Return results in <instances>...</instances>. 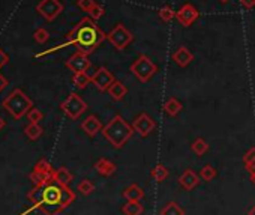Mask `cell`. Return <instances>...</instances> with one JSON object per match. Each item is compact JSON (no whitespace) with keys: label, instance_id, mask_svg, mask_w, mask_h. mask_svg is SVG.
Here are the masks:
<instances>
[{"label":"cell","instance_id":"cell-1","mask_svg":"<svg viewBox=\"0 0 255 215\" xmlns=\"http://www.w3.org/2000/svg\"><path fill=\"white\" fill-rule=\"evenodd\" d=\"M104 40H107V35L101 30V27H98V24H95V21L90 17L83 18L74 29L66 35V41L63 44L54 45L50 50H45L39 54H36V57H44L50 53L59 51L62 48L69 47V45H75L78 48V51L90 54L95 51V48H98L104 43Z\"/></svg>","mask_w":255,"mask_h":215},{"label":"cell","instance_id":"cell-2","mask_svg":"<svg viewBox=\"0 0 255 215\" xmlns=\"http://www.w3.org/2000/svg\"><path fill=\"white\" fill-rule=\"evenodd\" d=\"M75 200V196L68 187H63L60 184H47L42 187V200L39 206L48 214V215H56L60 211H63L66 206H69L72 202Z\"/></svg>","mask_w":255,"mask_h":215},{"label":"cell","instance_id":"cell-3","mask_svg":"<svg viewBox=\"0 0 255 215\" xmlns=\"http://www.w3.org/2000/svg\"><path fill=\"white\" fill-rule=\"evenodd\" d=\"M102 135L110 145L116 149H120L126 145V141L132 137L134 128L129 125L120 115H116L107 125L102 128Z\"/></svg>","mask_w":255,"mask_h":215},{"label":"cell","instance_id":"cell-4","mask_svg":"<svg viewBox=\"0 0 255 215\" xmlns=\"http://www.w3.org/2000/svg\"><path fill=\"white\" fill-rule=\"evenodd\" d=\"M3 109L11 113L14 119H21L24 115L29 113L30 109H33L32 99L21 90V89H14L3 101Z\"/></svg>","mask_w":255,"mask_h":215},{"label":"cell","instance_id":"cell-5","mask_svg":"<svg viewBox=\"0 0 255 215\" xmlns=\"http://www.w3.org/2000/svg\"><path fill=\"white\" fill-rule=\"evenodd\" d=\"M129 69L141 83H147L158 73V66L153 63V60L150 57H147L146 54H140L132 62Z\"/></svg>","mask_w":255,"mask_h":215},{"label":"cell","instance_id":"cell-6","mask_svg":"<svg viewBox=\"0 0 255 215\" xmlns=\"http://www.w3.org/2000/svg\"><path fill=\"white\" fill-rule=\"evenodd\" d=\"M60 109H62V112L68 118L75 121V119H78L87 110V104H86V101L80 95H77V93H69V96L60 104Z\"/></svg>","mask_w":255,"mask_h":215},{"label":"cell","instance_id":"cell-7","mask_svg":"<svg viewBox=\"0 0 255 215\" xmlns=\"http://www.w3.org/2000/svg\"><path fill=\"white\" fill-rule=\"evenodd\" d=\"M107 40L110 41V44L116 50L122 51V50H125L132 43L134 37H132V33L123 24H116L114 29L107 35Z\"/></svg>","mask_w":255,"mask_h":215},{"label":"cell","instance_id":"cell-8","mask_svg":"<svg viewBox=\"0 0 255 215\" xmlns=\"http://www.w3.org/2000/svg\"><path fill=\"white\" fill-rule=\"evenodd\" d=\"M36 12L47 21H53L63 12V5L60 0H41L36 5Z\"/></svg>","mask_w":255,"mask_h":215},{"label":"cell","instance_id":"cell-9","mask_svg":"<svg viewBox=\"0 0 255 215\" xmlns=\"http://www.w3.org/2000/svg\"><path fill=\"white\" fill-rule=\"evenodd\" d=\"M92 66V62L89 60V54L77 51L72 54L68 60H66V68L71 69L72 73H87L89 68Z\"/></svg>","mask_w":255,"mask_h":215},{"label":"cell","instance_id":"cell-10","mask_svg":"<svg viewBox=\"0 0 255 215\" xmlns=\"http://www.w3.org/2000/svg\"><path fill=\"white\" fill-rule=\"evenodd\" d=\"M116 82L114 76L108 71L105 66H101L96 69V73L92 76V83L95 85V87L101 92H105L110 89V86Z\"/></svg>","mask_w":255,"mask_h":215},{"label":"cell","instance_id":"cell-11","mask_svg":"<svg viewBox=\"0 0 255 215\" xmlns=\"http://www.w3.org/2000/svg\"><path fill=\"white\" fill-rule=\"evenodd\" d=\"M132 128H134V131L138 132L141 137H147V135L156 128V124H155L153 118L149 116L147 113H140V115L134 119Z\"/></svg>","mask_w":255,"mask_h":215},{"label":"cell","instance_id":"cell-12","mask_svg":"<svg viewBox=\"0 0 255 215\" xmlns=\"http://www.w3.org/2000/svg\"><path fill=\"white\" fill-rule=\"evenodd\" d=\"M198 17H200L198 9H197L194 5H191V3H185L183 6H182V8L176 12L177 21H179L182 26H183V27L192 26V24L198 20Z\"/></svg>","mask_w":255,"mask_h":215},{"label":"cell","instance_id":"cell-13","mask_svg":"<svg viewBox=\"0 0 255 215\" xmlns=\"http://www.w3.org/2000/svg\"><path fill=\"white\" fill-rule=\"evenodd\" d=\"M200 181H201L200 174L195 173V172L191 170V169L185 170L183 173H182V174L179 176V185H180L182 188H183V190H186V191H192L195 187H198Z\"/></svg>","mask_w":255,"mask_h":215},{"label":"cell","instance_id":"cell-14","mask_svg":"<svg viewBox=\"0 0 255 215\" xmlns=\"http://www.w3.org/2000/svg\"><path fill=\"white\" fill-rule=\"evenodd\" d=\"M102 124H101V121L96 118V116H93V115H90L89 118H86L83 122H81V129L89 135V137H95L98 132H101L102 131Z\"/></svg>","mask_w":255,"mask_h":215},{"label":"cell","instance_id":"cell-15","mask_svg":"<svg viewBox=\"0 0 255 215\" xmlns=\"http://www.w3.org/2000/svg\"><path fill=\"white\" fill-rule=\"evenodd\" d=\"M95 170H96L101 176L108 177V176H113V174L116 173L117 166H116L113 161L108 160V158H99V160L95 163Z\"/></svg>","mask_w":255,"mask_h":215},{"label":"cell","instance_id":"cell-16","mask_svg":"<svg viewBox=\"0 0 255 215\" xmlns=\"http://www.w3.org/2000/svg\"><path fill=\"white\" fill-rule=\"evenodd\" d=\"M173 60H174L179 66L185 68V66H188V65L194 60V54H192L186 47L182 45L180 48H177V50L173 53Z\"/></svg>","mask_w":255,"mask_h":215},{"label":"cell","instance_id":"cell-17","mask_svg":"<svg viewBox=\"0 0 255 215\" xmlns=\"http://www.w3.org/2000/svg\"><path fill=\"white\" fill-rule=\"evenodd\" d=\"M123 197L129 202H140L144 197V191L138 184H131L123 190Z\"/></svg>","mask_w":255,"mask_h":215},{"label":"cell","instance_id":"cell-18","mask_svg":"<svg viewBox=\"0 0 255 215\" xmlns=\"http://www.w3.org/2000/svg\"><path fill=\"white\" fill-rule=\"evenodd\" d=\"M182 109H183V105L180 104V101H179L177 98H170V99H167L165 104H164V112H165V115L170 116V118L177 116V115L182 112Z\"/></svg>","mask_w":255,"mask_h":215},{"label":"cell","instance_id":"cell-19","mask_svg":"<svg viewBox=\"0 0 255 215\" xmlns=\"http://www.w3.org/2000/svg\"><path fill=\"white\" fill-rule=\"evenodd\" d=\"M108 93H110V96H111L114 101H122V99L126 96V93H128V87H126L122 82L116 80V82L110 86V89H108Z\"/></svg>","mask_w":255,"mask_h":215},{"label":"cell","instance_id":"cell-20","mask_svg":"<svg viewBox=\"0 0 255 215\" xmlns=\"http://www.w3.org/2000/svg\"><path fill=\"white\" fill-rule=\"evenodd\" d=\"M54 181H56L57 184L63 185V187H68L69 182L72 181V174L69 173L68 169L60 167V169H57V170L54 172Z\"/></svg>","mask_w":255,"mask_h":215},{"label":"cell","instance_id":"cell-21","mask_svg":"<svg viewBox=\"0 0 255 215\" xmlns=\"http://www.w3.org/2000/svg\"><path fill=\"white\" fill-rule=\"evenodd\" d=\"M168 174H170V172H168V169H167L164 164H156V166L150 170V177L153 179V181H156V182L165 181V179L168 177Z\"/></svg>","mask_w":255,"mask_h":215},{"label":"cell","instance_id":"cell-22","mask_svg":"<svg viewBox=\"0 0 255 215\" xmlns=\"http://www.w3.org/2000/svg\"><path fill=\"white\" fill-rule=\"evenodd\" d=\"M144 211L143 205L140 202H126L123 206H122V212L125 215H141Z\"/></svg>","mask_w":255,"mask_h":215},{"label":"cell","instance_id":"cell-23","mask_svg":"<svg viewBox=\"0 0 255 215\" xmlns=\"http://www.w3.org/2000/svg\"><path fill=\"white\" fill-rule=\"evenodd\" d=\"M191 149H192V152H194L195 155L203 157V155H206V152L209 151V143H207L204 138L198 137V138H195V140L192 141Z\"/></svg>","mask_w":255,"mask_h":215},{"label":"cell","instance_id":"cell-24","mask_svg":"<svg viewBox=\"0 0 255 215\" xmlns=\"http://www.w3.org/2000/svg\"><path fill=\"white\" fill-rule=\"evenodd\" d=\"M161 215H185V209L176 202H168L161 209Z\"/></svg>","mask_w":255,"mask_h":215},{"label":"cell","instance_id":"cell-25","mask_svg":"<svg viewBox=\"0 0 255 215\" xmlns=\"http://www.w3.org/2000/svg\"><path fill=\"white\" fill-rule=\"evenodd\" d=\"M72 83L77 89H86L89 83H92V77H89L87 73H77L72 77Z\"/></svg>","mask_w":255,"mask_h":215},{"label":"cell","instance_id":"cell-26","mask_svg":"<svg viewBox=\"0 0 255 215\" xmlns=\"http://www.w3.org/2000/svg\"><path fill=\"white\" fill-rule=\"evenodd\" d=\"M200 177H201V181H206V182H210V181H213V179L216 177V169L213 167V166H210V164H206V166H203L201 167V170H200Z\"/></svg>","mask_w":255,"mask_h":215},{"label":"cell","instance_id":"cell-27","mask_svg":"<svg viewBox=\"0 0 255 215\" xmlns=\"http://www.w3.org/2000/svg\"><path fill=\"white\" fill-rule=\"evenodd\" d=\"M24 134H26L30 140H36V138L41 137L42 128L39 127V124H29V125L24 128Z\"/></svg>","mask_w":255,"mask_h":215},{"label":"cell","instance_id":"cell-28","mask_svg":"<svg viewBox=\"0 0 255 215\" xmlns=\"http://www.w3.org/2000/svg\"><path fill=\"white\" fill-rule=\"evenodd\" d=\"M35 172L44 173L47 176H53V179H54V172H53V169H51V166H50V163L47 160H39L38 164L35 166Z\"/></svg>","mask_w":255,"mask_h":215},{"label":"cell","instance_id":"cell-29","mask_svg":"<svg viewBox=\"0 0 255 215\" xmlns=\"http://www.w3.org/2000/svg\"><path fill=\"white\" fill-rule=\"evenodd\" d=\"M33 38H35V41L38 43V44H45V43L50 40V33H48V30H47V29L39 27V29H36V30H35Z\"/></svg>","mask_w":255,"mask_h":215},{"label":"cell","instance_id":"cell-30","mask_svg":"<svg viewBox=\"0 0 255 215\" xmlns=\"http://www.w3.org/2000/svg\"><path fill=\"white\" fill-rule=\"evenodd\" d=\"M77 190H78L83 196H89V194H92V193H93L95 185H93V182H92V181H89V179H83V181L78 184Z\"/></svg>","mask_w":255,"mask_h":215},{"label":"cell","instance_id":"cell-31","mask_svg":"<svg viewBox=\"0 0 255 215\" xmlns=\"http://www.w3.org/2000/svg\"><path fill=\"white\" fill-rule=\"evenodd\" d=\"M158 15H159V18H161L162 21L170 23V21L176 17V12L173 11L171 6H162V8L158 11Z\"/></svg>","mask_w":255,"mask_h":215},{"label":"cell","instance_id":"cell-32","mask_svg":"<svg viewBox=\"0 0 255 215\" xmlns=\"http://www.w3.org/2000/svg\"><path fill=\"white\" fill-rule=\"evenodd\" d=\"M89 17L93 20V21H96V20H99V18H102L104 17V14H105V9H104V6H101L99 3H96L89 12Z\"/></svg>","mask_w":255,"mask_h":215},{"label":"cell","instance_id":"cell-33","mask_svg":"<svg viewBox=\"0 0 255 215\" xmlns=\"http://www.w3.org/2000/svg\"><path fill=\"white\" fill-rule=\"evenodd\" d=\"M27 119L30 121V124H39V121H42V113L38 109H30L27 113Z\"/></svg>","mask_w":255,"mask_h":215},{"label":"cell","instance_id":"cell-34","mask_svg":"<svg viewBox=\"0 0 255 215\" xmlns=\"http://www.w3.org/2000/svg\"><path fill=\"white\" fill-rule=\"evenodd\" d=\"M95 5H96L95 0H77V6L84 12H89Z\"/></svg>","mask_w":255,"mask_h":215},{"label":"cell","instance_id":"cell-35","mask_svg":"<svg viewBox=\"0 0 255 215\" xmlns=\"http://www.w3.org/2000/svg\"><path fill=\"white\" fill-rule=\"evenodd\" d=\"M254 161H255V148H251V149L245 154V157H243V164L248 166V164L254 163Z\"/></svg>","mask_w":255,"mask_h":215},{"label":"cell","instance_id":"cell-36","mask_svg":"<svg viewBox=\"0 0 255 215\" xmlns=\"http://www.w3.org/2000/svg\"><path fill=\"white\" fill-rule=\"evenodd\" d=\"M8 62H9V56L3 50H0V68H3Z\"/></svg>","mask_w":255,"mask_h":215},{"label":"cell","instance_id":"cell-37","mask_svg":"<svg viewBox=\"0 0 255 215\" xmlns=\"http://www.w3.org/2000/svg\"><path fill=\"white\" fill-rule=\"evenodd\" d=\"M240 3L246 9H252L255 6V0H240Z\"/></svg>","mask_w":255,"mask_h":215},{"label":"cell","instance_id":"cell-38","mask_svg":"<svg viewBox=\"0 0 255 215\" xmlns=\"http://www.w3.org/2000/svg\"><path fill=\"white\" fill-rule=\"evenodd\" d=\"M6 86H8V80L2 74H0V92H2Z\"/></svg>","mask_w":255,"mask_h":215},{"label":"cell","instance_id":"cell-39","mask_svg":"<svg viewBox=\"0 0 255 215\" xmlns=\"http://www.w3.org/2000/svg\"><path fill=\"white\" fill-rule=\"evenodd\" d=\"M246 167V170L251 173V174H254L255 173V161L254 163H251V164H248V166H245Z\"/></svg>","mask_w":255,"mask_h":215},{"label":"cell","instance_id":"cell-40","mask_svg":"<svg viewBox=\"0 0 255 215\" xmlns=\"http://www.w3.org/2000/svg\"><path fill=\"white\" fill-rule=\"evenodd\" d=\"M248 215H255V205L249 209V212H248Z\"/></svg>","mask_w":255,"mask_h":215},{"label":"cell","instance_id":"cell-41","mask_svg":"<svg viewBox=\"0 0 255 215\" xmlns=\"http://www.w3.org/2000/svg\"><path fill=\"white\" fill-rule=\"evenodd\" d=\"M3 127H5V121H3L2 118H0V129H2Z\"/></svg>","mask_w":255,"mask_h":215},{"label":"cell","instance_id":"cell-42","mask_svg":"<svg viewBox=\"0 0 255 215\" xmlns=\"http://www.w3.org/2000/svg\"><path fill=\"white\" fill-rule=\"evenodd\" d=\"M251 182L255 185V173H254V174H251Z\"/></svg>","mask_w":255,"mask_h":215},{"label":"cell","instance_id":"cell-43","mask_svg":"<svg viewBox=\"0 0 255 215\" xmlns=\"http://www.w3.org/2000/svg\"><path fill=\"white\" fill-rule=\"evenodd\" d=\"M219 2H221V3H228L230 0H219Z\"/></svg>","mask_w":255,"mask_h":215}]
</instances>
